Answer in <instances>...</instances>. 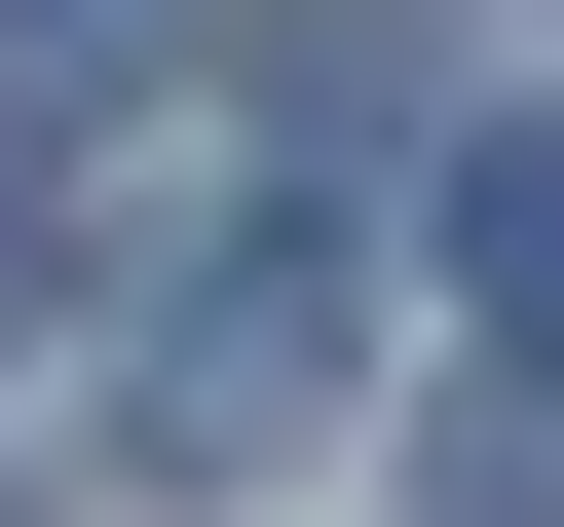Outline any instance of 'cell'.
<instances>
[{
  "instance_id": "1",
  "label": "cell",
  "mask_w": 564,
  "mask_h": 527,
  "mask_svg": "<svg viewBox=\"0 0 564 527\" xmlns=\"http://www.w3.org/2000/svg\"><path fill=\"white\" fill-rule=\"evenodd\" d=\"M302 452H339V264L263 226V264H188L113 340V490H302Z\"/></svg>"
},
{
  "instance_id": "2",
  "label": "cell",
  "mask_w": 564,
  "mask_h": 527,
  "mask_svg": "<svg viewBox=\"0 0 564 527\" xmlns=\"http://www.w3.org/2000/svg\"><path fill=\"white\" fill-rule=\"evenodd\" d=\"M452 302H489V377H564V76L452 151Z\"/></svg>"
},
{
  "instance_id": "3",
  "label": "cell",
  "mask_w": 564,
  "mask_h": 527,
  "mask_svg": "<svg viewBox=\"0 0 564 527\" xmlns=\"http://www.w3.org/2000/svg\"><path fill=\"white\" fill-rule=\"evenodd\" d=\"M0 302H76V39H0Z\"/></svg>"
},
{
  "instance_id": "4",
  "label": "cell",
  "mask_w": 564,
  "mask_h": 527,
  "mask_svg": "<svg viewBox=\"0 0 564 527\" xmlns=\"http://www.w3.org/2000/svg\"><path fill=\"white\" fill-rule=\"evenodd\" d=\"M414 527H564V377H489V415L414 452Z\"/></svg>"
},
{
  "instance_id": "5",
  "label": "cell",
  "mask_w": 564,
  "mask_h": 527,
  "mask_svg": "<svg viewBox=\"0 0 564 527\" xmlns=\"http://www.w3.org/2000/svg\"><path fill=\"white\" fill-rule=\"evenodd\" d=\"M0 527H39V490H0Z\"/></svg>"
}]
</instances>
